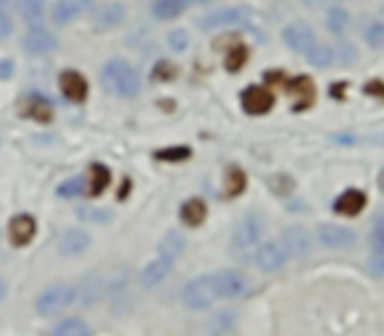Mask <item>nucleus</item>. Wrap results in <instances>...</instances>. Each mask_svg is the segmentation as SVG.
<instances>
[{
	"instance_id": "nucleus-40",
	"label": "nucleus",
	"mask_w": 384,
	"mask_h": 336,
	"mask_svg": "<svg viewBox=\"0 0 384 336\" xmlns=\"http://www.w3.org/2000/svg\"><path fill=\"white\" fill-rule=\"evenodd\" d=\"M216 323H213V334H224V328H232L234 326V313L232 310H224V313H219L216 318H213Z\"/></svg>"
},
{
	"instance_id": "nucleus-46",
	"label": "nucleus",
	"mask_w": 384,
	"mask_h": 336,
	"mask_svg": "<svg viewBox=\"0 0 384 336\" xmlns=\"http://www.w3.org/2000/svg\"><path fill=\"white\" fill-rule=\"evenodd\" d=\"M8 6H11V0H0V13H8Z\"/></svg>"
},
{
	"instance_id": "nucleus-10",
	"label": "nucleus",
	"mask_w": 384,
	"mask_h": 336,
	"mask_svg": "<svg viewBox=\"0 0 384 336\" xmlns=\"http://www.w3.org/2000/svg\"><path fill=\"white\" fill-rule=\"evenodd\" d=\"M213 279V289H216V297L219 300H232V297H240L248 289V282L240 271H219L211 276Z\"/></svg>"
},
{
	"instance_id": "nucleus-24",
	"label": "nucleus",
	"mask_w": 384,
	"mask_h": 336,
	"mask_svg": "<svg viewBox=\"0 0 384 336\" xmlns=\"http://www.w3.org/2000/svg\"><path fill=\"white\" fill-rule=\"evenodd\" d=\"M45 8H48V0H19L22 19L29 24V27H43Z\"/></svg>"
},
{
	"instance_id": "nucleus-12",
	"label": "nucleus",
	"mask_w": 384,
	"mask_h": 336,
	"mask_svg": "<svg viewBox=\"0 0 384 336\" xmlns=\"http://www.w3.org/2000/svg\"><path fill=\"white\" fill-rule=\"evenodd\" d=\"M318 242L324 247L332 249H342V247H353L355 244V231L345 226H337V224H321L318 226Z\"/></svg>"
},
{
	"instance_id": "nucleus-15",
	"label": "nucleus",
	"mask_w": 384,
	"mask_h": 336,
	"mask_svg": "<svg viewBox=\"0 0 384 336\" xmlns=\"http://www.w3.org/2000/svg\"><path fill=\"white\" fill-rule=\"evenodd\" d=\"M58 85H61V92H64V98L71 100V103H82V100L87 98V79L74 71V68H66L64 74L58 76Z\"/></svg>"
},
{
	"instance_id": "nucleus-5",
	"label": "nucleus",
	"mask_w": 384,
	"mask_h": 336,
	"mask_svg": "<svg viewBox=\"0 0 384 336\" xmlns=\"http://www.w3.org/2000/svg\"><path fill=\"white\" fill-rule=\"evenodd\" d=\"M250 19V11L245 6H232V8H221V11L206 13L198 22L203 32H213V29H224V27H240Z\"/></svg>"
},
{
	"instance_id": "nucleus-1",
	"label": "nucleus",
	"mask_w": 384,
	"mask_h": 336,
	"mask_svg": "<svg viewBox=\"0 0 384 336\" xmlns=\"http://www.w3.org/2000/svg\"><path fill=\"white\" fill-rule=\"evenodd\" d=\"M100 82L103 87L108 89L111 95L116 98H134L140 92V74L129 61L124 58H113L108 64L103 66L100 71Z\"/></svg>"
},
{
	"instance_id": "nucleus-7",
	"label": "nucleus",
	"mask_w": 384,
	"mask_h": 336,
	"mask_svg": "<svg viewBox=\"0 0 384 336\" xmlns=\"http://www.w3.org/2000/svg\"><path fill=\"white\" fill-rule=\"evenodd\" d=\"M282 40H285V45L290 48V50H295V53H303L306 55L313 45L318 43L316 40V32L308 27V24L303 22H292L287 24L285 29H282Z\"/></svg>"
},
{
	"instance_id": "nucleus-28",
	"label": "nucleus",
	"mask_w": 384,
	"mask_h": 336,
	"mask_svg": "<svg viewBox=\"0 0 384 336\" xmlns=\"http://www.w3.org/2000/svg\"><path fill=\"white\" fill-rule=\"evenodd\" d=\"M50 336H90V326L82 318H66L55 326Z\"/></svg>"
},
{
	"instance_id": "nucleus-26",
	"label": "nucleus",
	"mask_w": 384,
	"mask_h": 336,
	"mask_svg": "<svg viewBox=\"0 0 384 336\" xmlns=\"http://www.w3.org/2000/svg\"><path fill=\"white\" fill-rule=\"evenodd\" d=\"M187 8L185 0H155L153 3V16L158 22H171L176 16H182Z\"/></svg>"
},
{
	"instance_id": "nucleus-48",
	"label": "nucleus",
	"mask_w": 384,
	"mask_h": 336,
	"mask_svg": "<svg viewBox=\"0 0 384 336\" xmlns=\"http://www.w3.org/2000/svg\"><path fill=\"white\" fill-rule=\"evenodd\" d=\"M379 187H382V192H384V171H382V176H379Z\"/></svg>"
},
{
	"instance_id": "nucleus-41",
	"label": "nucleus",
	"mask_w": 384,
	"mask_h": 336,
	"mask_svg": "<svg viewBox=\"0 0 384 336\" xmlns=\"http://www.w3.org/2000/svg\"><path fill=\"white\" fill-rule=\"evenodd\" d=\"M366 268H369V273L371 276H384V252H374L371 258H369V263H366Z\"/></svg>"
},
{
	"instance_id": "nucleus-32",
	"label": "nucleus",
	"mask_w": 384,
	"mask_h": 336,
	"mask_svg": "<svg viewBox=\"0 0 384 336\" xmlns=\"http://www.w3.org/2000/svg\"><path fill=\"white\" fill-rule=\"evenodd\" d=\"M158 249H161V255H166V258H171V261H174L176 255L185 249V237H182V234H176V231H169V234L161 239Z\"/></svg>"
},
{
	"instance_id": "nucleus-4",
	"label": "nucleus",
	"mask_w": 384,
	"mask_h": 336,
	"mask_svg": "<svg viewBox=\"0 0 384 336\" xmlns=\"http://www.w3.org/2000/svg\"><path fill=\"white\" fill-rule=\"evenodd\" d=\"M261 234H264V218L258 213H248L242 216V221L234 228V237H232V247L237 252H245V249L255 247L261 242Z\"/></svg>"
},
{
	"instance_id": "nucleus-49",
	"label": "nucleus",
	"mask_w": 384,
	"mask_h": 336,
	"mask_svg": "<svg viewBox=\"0 0 384 336\" xmlns=\"http://www.w3.org/2000/svg\"><path fill=\"white\" fill-rule=\"evenodd\" d=\"M187 6H190V3H206V0H185Z\"/></svg>"
},
{
	"instance_id": "nucleus-39",
	"label": "nucleus",
	"mask_w": 384,
	"mask_h": 336,
	"mask_svg": "<svg viewBox=\"0 0 384 336\" xmlns=\"http://www.w3.org/2000/svg\"><path fill=\"white\" fill-rule=\"evenodd\" d=\"M158 161H187L190 158V147H169V150L155 152Z\"/></svg>"
},
{
	"instance_id": "nucleus-36",
	"label": "nucleus",
	"mask_w": 384,
	"mask_h": 336,
	"mask_svg": "<svg viewBox=\"0 0 384 336\" xmlns=\"http://www.w3.org/2000/svg\"><path fill=\"white\" fill-rule=\"evenodd\" d=\"M176 66L169 64V61H158V64L153 66V82H171V79H176Z\"/></svg>"
},
{
	"instance_id": "nucleus-16",
	"label": "nucleus",
	"mask_w": 384,
	"mask_h": 336,
	"mask_svg": "<svg viewBox=\"0 0 384 336\" xmlns=\"http://www.w3.org/2000/svg\"><path fill=\"white\" fill-rule=\"evenodd\" d=\"M171 268H174V261L166 258V255H161V258H155L153 263H148L143 268V273H140V284H143L145 289H153V286H158V284H164L166 279H169Z\"/></svg>"
},
{
	"instance_id": "nucleus-11",
	"label": "nucleus",
	"mask_w": 384,
	"mask_h": 336,
	"mask_svg": "<svg viewBox=\"0 0 384 336\" xmlns=\"http://www.w3.org/2000/svg\"><path fill=\"white\" fill-rule=\"evenodd\" d=\"M22 45L29 55H48L58 48V40H55V34L48 32L45 27H32L29 32L24 34Z\"/></svg>"
},
{
	"instance_id": "nucleus-2",
	"label": "nucleus",
	"mask_w": 384,
	"mask_h": 336,
	"mask_svg": "<svg viewBox=\"0 0 384 336\" xmlns=\"http://www.w3.org/2000/svg\"><path fill=\"white\" fill-rule=\"evenodd\" d=\"M71 302H77V294L71 284H53L37 297V313L43 318H55L66 310Z\"/></svg>"
},
{
	"instance_id": "nucleus-37",
	"label": "nucleus",
	"mask_w": 384,
	"mask_h": 336,
	"mask_svg": "<svg viewBox=\"0 0 384 336\" xmlns=\"http://www.w3.org/2000/svg\"><path fill=\"white\" fill-rule=\"evenodd\" d=\"M82 192H85V182L79 176H74V179H69V182H64V184L58 187V197H66V200L79 197Z\"/></svg>"
},
{
	"instance_id": "nucleus-9",
	"label": "nucleus",
	"mask_w": 384,
	"mask_h": 336,
	"mask_svg": "<svg viewBox=\"0 0 384 336\" xmlns=\"http://www.w3.org/2000/svg\"><path fill=\"white\" fill-rule=\"evenodd\" d=\"M287 255L290 258H308L311 255V247H313V239H311V231L306 226H287L282 231V239Z\"/></svg>"
},
{
	"instance_id": "nucleus-25",
	"label": "nucleus",
	"mask_w": 384,
	"mask_h": 336,
	"mask_svg": "<svg viewBox=\"0 0 384 336\" xmlns=\"http://www.w3.org/2000/svg\"><path fill=\"white\" fill-rule=\"evenodd\" d=\"M111 184V171L103 166V163H92L90 166V187L87 195L90 197H100L106 192V187Z\"/></svg>"
},
{
	"instance_id": "nucleus-43",
	"label": "nucleus",
	"mask_w": 384,
	"mask_h": 336,
	"mask_svg": "<svg viewBox=\"0 0 384 336\" xmlns=\"http://www.w3.org/2000/svg\"><path fill=\"white\" fill-rule=\"evenodd\" d=\"M11 76H13V61L11 58H0V82H6Z\"/></svg>"
},
{
	"instance_id": "nucleus-6",
	"label": "nucleus",
	"mask_w": 384,
	"mask_h": 336,
	"mask_svg": "<svg viewBox=\"0 0 384 336\" xmlns=\"http://www.w3.org/2000/svg\"><path fill=\"white\" fill-rule=\"evenodd\" d=\"M255 265L261 268V271H266V273H274V271H279L282 265H285L287 261H290V255H287V249H285V244L279 242V239H271V242H264L261 247L255 249Z\"/></svg>"
},
{
	"instance_id": "nucleus-3",
	"label": "nucleus",
	"mask_w": 384,
	"mask_h": 336,
	"mask_svg": "<svg viewBox=\"0 0 384 336\" xmlns=\"http://www.w3.org/2000/svg\"><path fill=\"white\" fill-rule=\"evenodd\" d=\"M219 297H216V289H213V279L211 276H198V279H192L190 284H185V289H182V305H185L187 310H208L211 305L216 302Z\"/></svg>"
},
{
	"instance_id": "nucleus-21",
	"label": "nucleus",
	"mask_w": 384,
	"mask_h": 336,
	"mask_svg": "<svg viewBox=\"0 0 384 336\" xmlns=\"http://www.w3.org/2000/svg\"><path fill=\"white\" fill-rule=\"evenodd\" d=\"M79 13H82V6L77 0H55L50 6V19H53L55 27H66V24L77 19Z\"/></svg>"
},
{
	"instance_id": "nucleus-45",
	"label": "nucleus",
	"mask_w": 384,
	"mask_h": 336,
	"mask_svg": "<svg viewBox=\"0 0 384 336\" xmlns=\"http://www.w3.org/2000/svg\"><path fill=\"white\" fill-rule=\"evenodd\" d=\"M6 294H8V286H6V282H3V279H0V302H3V300H6Z\"/></svg>"
},
{
	"instance_id": "nucleus-17",
	"label": "nucleus",
	"mask_w": 384,
	"mask_h": 336,
	"mask_svg": "<svg viewBox=\"0 0 384 336\" xmlns=\"http://www.w3.org/2000/svg\"><path fill=\"white\" fill-rule=\"evenodd\" d=\"M90 242H92L90 234H85L82 228H69V231H64V237L58 239V252L66 258H77L82 252H87Z\"/></svg>"
},
{
	"instance_id": "nucleus-44",
	"label": "nucleus",
	"mask_w": 384,
	"mask_h": 336,
	"mask_svg": "<svg viewBox=\"0 0 384 336\" xmlns=\"http://www.w3.org/2000/svg\"><path fill=\"white\" fill-rule=\"evenodd\" d=\"M79 216L87 221H106V213H95V210H79Z\"/></svg>"
},
{
	"instance_id": "nucleus-47",
	"label": "nucleus",
	"mask_w": 384,
	"mask_h": 336,
	"mask_svg": "<svg viewBox=\"0 0 384 336\" xmlns=\"http://www.w3.org/2000/svg\"><path fill=\"white\" fill-rule=\"evenodd\" d=\"M79 6H82V8H87V6H92V3H95V0H77Z\"/></svg>"
},
{
	"instance_id": "nucleus-38",
	"label": "nucleus",
	"mask_w": 384,
	"mask_h": 336,
	"mask_svg": "<svg viewBox=\"0 0 384 336\" xmlns=\"http://www.w3.org/2000/svg\"><path fill=\"white\" fill-rule=\"evenodd\" d=\"M371 247L374 252H384V213L376 218V224L371 228Z\"/></svg>"
},
{
	"instance_id": "nucleus-34",
	"label": "nucleus",
	"mask_w": 384,
	"mask_h": 336,
	"mask_svg": "<svg viewBox=\"0 0 384 336\" xmlns=\"http://www.w3.org/2000/svg\"><path fill=\"white\" fill-rule=\"evenodd\" d=\"M363 37H366V43L371 45V48L382 50L384 48V22L369 24V27H366V32H363Z\"/></svg>"
},
{
	"instance_id": "nucleus-31",
	"label": "nucleus",
	"mask_w": 384,
	"mask_h": 336,
	"mask_svg": "<svg viewBox=\"0 0 384 336\" xmlns=\"http://www.w3.org/2000/svg\"><path fill=\"white\" fill-rule=\"evenodd\" d=\"M269 189L276 197H290L295 192V179L290 174H271L269 176Z\"/></svg>"
},
{
	"instance_id": "nucleus-22",
	"label": "nucleus",
	"mask_w": 384,
	"mask_h": 336,
	"mask_svg": "<svg viewBox=\"0 0 384 336\" xmlns=\"http://www.w3.org/2000/svg\"><path fill=\"white\" fill-rule=\"evenodd\" d=\"M206 213H208V207H206V203L198 200V197L187 200V203H182V207H179V218H182L185 226H200V224L206 221Z\"/></svg>"
},
{
	"instance_id": "nucleus-30",
	"label": "nucleus",
	"mask_w": 384,
	"mask_h": 336,
	"mask_svg": "<svg viewBox=\"0 0 384 336\" xmlns=\"http://www.w3.org/2000/svg\"><path fill=\"white\" fill-rule=\"evenodd\" d=\"M306 58L311 61L313 66H318V68H327V66H332V61H334V50H332L329 45L324 43H316L311 50L306 53Z\"/></svg>"
},
{
	"instance_id": "nucleus-8",
	"label": "nucleus",
	"mask_w": 384,
	"mask_h": 336,
	"mask_svg": "<svg viewBox=\"0 0 384 336\" xmlns=\"http://www.w3.org/2000/svg\"><path fill=\"white\" fill-rule=\"evenodd\" d=\"M240 103L245 113H250V116H264L269 110L274 108V92L269 87H258V85H253V87H245V92L240 95Z\"/></svg>"
},
{
	"instance_id": "nucleus-13",
	"label": "nucleus",
	"mask_w": 384,
	"mask_h": 336,
	"mask_svg": "<svg viewBox=\"0 0 384 336\" xmlns=\"http://www.w3.org/2000/svg\"><path fill=\"white\" fill-rule=\"evenodd\" d=\"M34 234H37V221H34V216H29V213H19V216L11 218V224H8V237H11V242L16 247H27V244L34 239Z\"/></svg>"
},
{
	"instance_id": "nucleus-19",
	"label": "nucleus",
	"mask_w": 384,
	"mask_h": 336,
	"mask_svg": "<svg viewBox=\"0 0 384 336\" xmlns=\"http://www.w3.org/2000/svg\"><path fill=\"white\" fill-rule=\"evenodd\" d=\"M74 294H77V302L90 307V305H95L103 297V279H100L98 273H90L85 276L82 282L74 286Z\"/></svg>"
},
{
	"instance_id": "nucleus-20",
	"label": "nucleus",
	"mask_w": 384,
	"mask_h": 336,
	"mask_svg": "<svg viewBox=\"0 0 384 336\" xmlns=\"http://www.w3.org/2000/svg\"><path fill=\"white\" fill-rule=\"evenodd\" d=\"M363 207H366V195H363L361 189H345L337 200H334V210L340 213V216H358Z\"/></svg>"
},
{
	"instance_id": "nucleus-18",
	"label": "nucleus",
	"mask_w": 384,
	"mask_h": 336,
	"mask_svg": "<svg viewBox=\"0 0 384 336\" xmlns=\"http://www.w3.org/2000/svg\"><path fill=\"white\" fill-rule=\"evenodd\" d=\"M22 116L40 121V124H48V121H53V105L43 95H27L22 100Z\"/></svg>"
},
{
	"instance_id": "nucleus-29",
	"label": "nucleus",
	"mask_w": 384,
	"mask_h": 336,
	"mask_svg": "<svg viewBox=\"0 0 384 336\" xmlns=\"http://www.w3.org/2000/svg\"><path fill=\"white\" fill-rule=\"evenodd\" d=\"M348 24H350V13L345 11V8L334 6V8L327 11V29H329L332 34H342L348 29Z\"/></svg>"
},
{
	"instance_id": "nucleus-23",
	"label": "nucleus",
	"mask_w": 384,
	"mask_h": 336,
	"mask_svg": "<svg viewBox=\"0 0 384 336\" xmlns=\"http://www.w3.org/2000/svg\"><path fill=\"white\" fill-rule=\"evenodd\" d=\"M290 95H295V110H303L313 103V82L308 76H295L290 82Z\"/></svg>"
},
{
	"instance_id": "nucleus-27",
	"label": "nucleus",
	"mask_w": 384,
	"mask_h": 336,
	"mask_svg": "<svg viewBox=\"0 0 384 336\" xmlns=\"http://www.w3.org/2000/svg\"><path fill=\"white\" fill-rule=\"evenodd\" d=\"M245 184H248V176L237 166H232L229 171L224 174V195L227 197H237L245 189Z\"/></svg>"
},
{
	"instance_id": "nucleus-33",
	"label": "nucleus",
	"mask_w": 384,
	"mask_h": 336,
	"mask_svg": "<svg viewBox=\"0 0 384 336\" xmlns=\"http://www.w3.org/2000/svg\"><path fill=\"white\" fill-rule=\"evenodd\" d=\"M245 61H248V48H245V45H234L229 53H227V58H224V66H227L229 71H240L242 66H245Z\"/></svg>"
},
{
	"instance_id": "nucleus-35",
	"label": "nucleus",
	"mask_w": 384,
	"mask_h": 336,
	"mask_svg": "<svg viewBox=\"0 0 384 336\" xmlns=\"http://www.w3.org/2000/svg\"><path fill=\"white\" fill-rule=\"evenodd\" d=\"M166 40H169V48L176 50V53H185L187 48H190V32L187 29H171Z\"/></svg>"
},
{
	"instance_id": "nucleus-14",
	"label": "nucleus",
	"mask_w": 384,
	"mask_h": 336,
	"mask_svg": "<svg viewBox=\"0 0 384 336\" xmlns=\"http://www.w3.org/2000/svg\"><path fill=\"white\" fill-rule=\"evenodd\" d=\"M124 19H127V8H124V3H116V0L103 3L92 13V22H95L98 29H116V27L124 24Z\"/></svg>"
},
{
	"instance_id": "nucleus-42",
	"label": "nucleus",
	"mask_w": 384,
	"mask_h": 336,
	"mask_svg": "<svg viewBox=\"0 0 384 336\" xmlns=\"http://www.w3.org/2000/svg\"><path fill=\"white\" fill-rule=\"evenodd\" d=\"M11 32H13L11 13H0V40H6V37H8Z\"/></svg>"
}]
</instances>
